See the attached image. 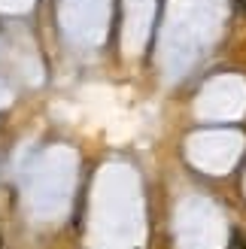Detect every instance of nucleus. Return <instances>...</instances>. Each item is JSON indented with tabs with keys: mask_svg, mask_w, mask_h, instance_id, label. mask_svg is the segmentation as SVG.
I'll return each instance as SVG.
<instances>
[{
	"mask_svg": "<svg viewBox=\"0 0 246 249\" xmlns=\"http://www.w3.org/2000/svg\"><path fill=\"white\" fill-rule=\"evenodd\" d=\"M231 249H246V246H243V243H240V240L234 237V243H231Z\"/></svg>",
	"mask_w": 246,
	"mask_h": 249,
	"instance_id": "f257e3e1",
	"label": "nucleus"
},
{
	"mask_svg": "<svg viewBox=\"0 0 246 249\" xmlns=\"http://www.w3.org/2000/svg\"><path fill=\"white\" fill-rule=\"evenodd\" d=\"M240 3H243V6H246V0H240Z\"/></svg>",
	"mask_w": 246,
	"mask_h": 249,
	"instance_id": "f03ea898",
	"label": "nucleus"
}]
</instances>
